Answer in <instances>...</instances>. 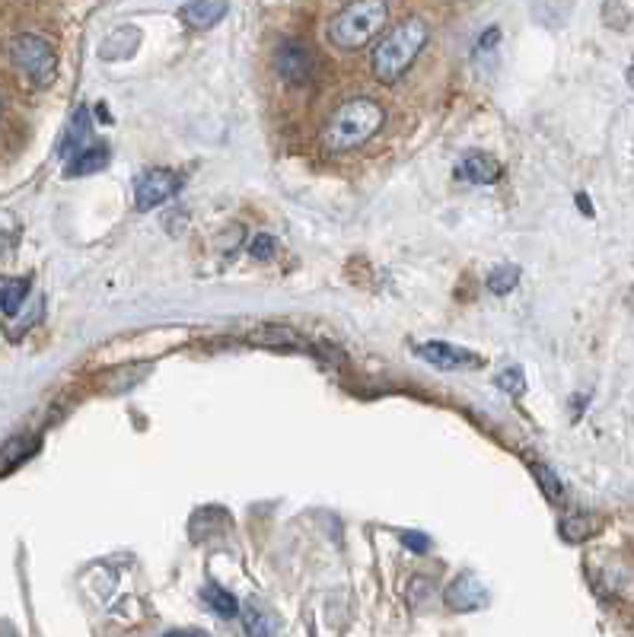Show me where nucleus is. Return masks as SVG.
<instances>
[{
    "label": "nucleus",
    "mask_w": 634,
    "mask_h": 637,
    "mask_svg": "<svg viewBox=\"0 0 634 637\" xmlns=\"http://www.w3.org/2000/svg\"><path fill=\"white\" fill-rule=\"evenodd\" d=\"M593 529H596V523L590 520V516H564V520H561V536L568 539V542L590 539Z\"/></svg>",
    "instance_id": "obj_17"
},
{
    "label": "nucleus",
    "mask_w": 634,
    "mask_h": 637,
    "mask_svg": "<svg viewBox=\"0 0 634 637\" xmlns=\"http://www.w3.org/2000/svg\"><path fill=\"white\" fill-rule=\"evenodd\" d=\"M176 188H179V179L173 176V172L153 169V172H147V176H141V182H137L134 201H137V208H141V211H153L157 204H163L169 195H173Z\"/></svg>",
    "instance_id": "obj_7"
},
{
    "label": "nucleus",
    "mask_w": 634,
    "mask_h": 637,
    "mask_svg": "<svg viewBox=\"0 0 634 637\" xmlns=\"http://www.w3.org/2000/svg\"><path fill=\"white\" fill-rule=\"evenodd\" d=\"M201 599L208 602L211 612H214V615H220V618H233V615L239 612L236 596H233V593H227V590H220V587H204Z\"/></svg>",
    "instance_id": "obj_14"
},
{
    "label": "nucleus",
    "mask_w": 634,
    "mask_h": 637,
    "mask_svg": "<svg viewBox=\"0 0 634 637\" xmlns=\"http://www.w3.org/2000/svg\"><path fill=\"white\" fill-rule=\"evenodd\" d=\"M628 83L634 86V64H631V71H628Z\"/></svg>",
    "instance_id": "obj_25"
},
{
    "label": "nucleus",
    "mask_w": 634,
    "mask_h": 637,
    "mask_svg": "<svg viewBox=\"0 0 634 637\" xmlns=\"http://www.w3.org/2000/svg\"><path fill=\"white\" fill-rule=\"evenodd\" d=\"M10 55H13V64L20 67L32 83L45 86L55 80L58 58H55V48H51L42 36H29V32L16 36L10 45Z\"/></svg>",
    "instance_id": "obj_4"
},
{
    "label": "nucleus",
    "mask_w": 634,
    "mask_h": 637,
    "mask_svg": "<svg viewBox=\"0 0 634 637\" xmlns=\"http://www.w3.org/2000/svg\"><path fill=\"white\" fill-rule=\"evenodd\" d=\"M386 16H389V7L383 4V0H364V4H351L329 23V39L338 48H345V51L364 48L383 32Z\"/></svg>",
    "instance_id": "obj_3"
},
{
    "label": "nucleus",
    "mask_w": 634,
    "mask_h": 637,
    "mask_svg": "<svg viewBox=\"0 0 634 637\" xmlns=\"http://www.w3.org/2000/svg\"><path fill=\"white\" fill-rule=\"evenodd\" d=\"M424 45H427V23L418 20V16L392 26L380 39V45L373 48V74L380 77V83H396L415 64Z\"/></svg>",
    "instance_id": "obj_2"
},
{
    "label": "nucleus",
    "mask_w": 634,
    "mask_h": 637,
    "mask_svg": "<svg viewBox=\"0 0 634 637\" xmlns=\"http://www.w3.org/2000/svg\"><path fill=\"white\" fill-rule=\"evenodd\" d=\"M90 131H93V118H90V109L80 106L71 118V125H67V134H64V144H61V157L71 163L77 153L87 150V141H90Z\"/></svg>",
    "instance_id": "obj_9"
},
{
    "label": "nucleus",
    "mask_w": 634,
    "mask_h": 637,
    "mask_svg": "<svg viewBox=\"0 0 634 637\" xmlns=\"http://www.w3.org/2000/svg\"><path fill=\"white\" fill-rule=\"evenodd\" d=\"M498 386H501L504 392H510V395H523V389H526L523 370H520V367H510V370H504V373L498 376Z\"/></svg>",
    "instance_id": "obj_20"
},
{
    "label": "nucleus",
    "mask_w": 634,
    "mask_h": 637,
    "mask_svg": "<svg viewBox=\"0 0 634 637\" xmlns=\"http://www.w3.org/2000/svg\"><path fill=\"white\" fill-rule=\"evenodd\" d=\"M402 542L411 548V552H418V555H424L427 548H431V539L421 536V532H402Z\"/></svg>",
    "instance_id": "obj_22"
},
{
    "label": "nucleus",
    "mask_w": 634,
    "mask_h": 637,
    "mask_svg": "<svg viewBox=\"0 0 634 637\" xmlns=\"http://www.w3.org/2000/svg\"><path fill=\"white\" fill-rule=\"evenodd\" d=\"M485 602H488V593L475 574H459L447 587V606L453 612H475V609H482Z\"/></svg>",
    "instance_id": "obj_8"
},
{
    "label": "nucleus",
    "mask_w": 634,
    "mask_h": 637,
    "mask_svg": "<svg viewBox=\"0 0 634 637\" xmlns=\"http://www.w3.org/2000/svg\"><path fill=\"white\" fill-rule=\"evenodd\" d=\"M498 42H501V29H488L482 36V42H478V51H488L491 45H498Z\"/></svg>",
    "instance_id": "obj_23"
},
{
    "label": "nucleus",
    "mask_w": 634,
    "mask_h": 637,
    "mask_svg": "<svg viewBox=\"0 0 634 637\" xmlns=\"http://www.w3.org/2000/svg\"><path fill=\"white\" fill-rule=\"evenodd\" d=\"M243 625L249 637H271V618L262 615L259 609H246L243 612Z\"/></svg>",
    "instance_id": "obj_18"
},
{
    "label": "nucleus",
    "mask_w": 634,
    "mask_h": 637,
    "mask_svg": "<svg viewBox=\"0 0 634 637\" xmlns=\"http://www.w3.org/2000/svg\"><path fill=\"white\" fill-rule=\"evenodd\" d=\"M383 106L373 102L367 96H357L341 102V106L332 112V118L325 122L322 131V144L329 147L332 153H348L354 147L367 144L370 137L383 128Z\"/></svg>",
    "instance_id": "obj_1"
},
{
    "label": "nucleus",
    "mask_w": 634,
    "mask_h": 637,
    "mask_svg": "<svg viewBox=\"0 0 634 637\" xmlns=\"http://www.w3.org/2000/svg\"><path fill=\"white\" fill-rule=\"evenodd\" d=\"M278 74L287 83H297V86L313 83V77H316L313 51L306 45H300V42H284L281 51H278Z\"/></svg>",
    "instance_id": "obj_5"
},
{
    "label": "nucleus",
    "mask_w": 634,
    "mask_h": 637,
    "mask_svg": "<svg viewBox=\"0 0 634 637\" xmlns=\"http://www.w3.org/2000/svg\"><path fill=\"white\" fill-rule=\"evenodd\" d=\"M249 252H252L255 258H262V262H265V258H271V255H274V239H271V236H255Z\"/></svg>",
    "instance_id": "obj_21"
},
{
    "label": "nucleus",
    "mask_w": 634,
    "mask_h": 637,
    "mask_svg": "<svg viewBox=\"0 0 634 637\" xmlns=\"http://www.w3.org/2000/svg\"><path fill=\"white\" fill-rule=\"evenodd\" d=\"M36 450H39V440L36 437H16V440H10L4 450H0V475H7L10 469H16L20 462H26Z\"/></svg>",
    "instance_id": "obj_12"
},
{
    "label": "nucleus",
    "mask_w": 634,
    "mask_h": 637,
    "mask_svg": "<svg viewBox=\"0 0 634 637\" xmlns=\"http://www.w3.org/2000/svg\"><path fill=\"white\" fill-rule=\"evenodd\" d=\"M520 281V268L517 265H501L488 274V290L491 294H510Z\"/></svg>",
    "instance_id": "obj_16"
},
{
    "label": "nucleus",
    "mask_w": 634,
    "mask_h": 637,
    "mask_svg": "<svg viewBox=\"0 0 634 637\" xmlns=\"http://www.w3.org/2000/svg\"><path fill=\"white\" fill-rule=\"evenodd\" d=\"M418 354L427 360V364H434L440 370H475L482 367V357L466 351V348H456V344L447 341H427L418 348Z\"/></svg>",
    "instance_id": "obj_6"
},
{
    "label": "nucleus",
    "mask_w": 634,
    "mask_h": 637,
    "mask_svg": "<svg viewBox=\"0 0 634 637\" xmlns=\"http://www.w3.org/2000/svg\"><path fill=\"white\" fill-rule=\"evenodd\" d=\"M498 176H501V163L488 157V153H472V157H466L456 166V179H462V182L491 185V182H498Z\"/></svg>",
    "instance_id": "obj_10"
},
{
    "label": "nucleus",
    "mask_w": 634,
    "mask_h": 637,
    "mask_svg": "<svg viewBox=\"0 0 634 637\" xmlns=\"http://www.w3.org/2000/svg\"><path fill=\"white\" fill-rule=\"evenodd\" d=\"M166 637H204V634H185V631H176V634H166Z\"/></svg>",
    "instance_id": "obj_24"
},
{
    "label": "nucleus",
    "mask_w": 634,
    "mask_h": 637,
    "mask_svg": "<svg viewBox=\"0 0 634 637\" xmlns=\"http://www.w3.org/2000/svg\"><path fill=\"white\" fill-rule=\"evenodd\" d=\"M533 475L539 478V485H542V491H545V497H548V501H561V485H558V478H555V472H548L545 466H533Z\"/></svg>",
    "instance_id": "obj_19"
},
{
    "label": "nucleus",
    "mask_w": 634,
    "mask_h": 637,
    "mask_svg": "<svg viewBox=\"0 0 634 637\" xmlns=\"http://www.w3.org/2000/svg\"><path fill=\"white\" fill-rule=\"evenodd\" d=\"M109 166V147L106 144H96V147H87L83 153H77V157L64 166V176H90V172H99Z\"/></svg>",
    "instance_id": "obj_11"
},
{
    "label": "nucleus",
    "mask_w": 634,
    "mask_h": 637,
    "mask_svg": "<svg viewBox=\"0 0 634 637\" xmlns=\"http://www.w3.org/2000/svg\"><path fill=\"white\" fill-rule=\"evenodd\" d=\"M224 13H227V4H185L182 20L195 29H211Z\"/></svg>",
    "instance_id": "obj_13"
},
{
    "label": "nucleus",
    "mask_w": 634,
    "mask_h": 637,
    "mask_svg": "<svg viewBox=\"0 0 634 637\" xmlns=\"http://www.w3.org/2000/svg\"><path fill=\"white\" fill-rule=\"evenodd\" d=\"M26 294H29V281L26 278H16V281H7L4 287H0V309H4L7 316H13L16 309L23 306V300H26Z\"/></svg>",
    "instance_id": "obj_15"
}]
</instances>
